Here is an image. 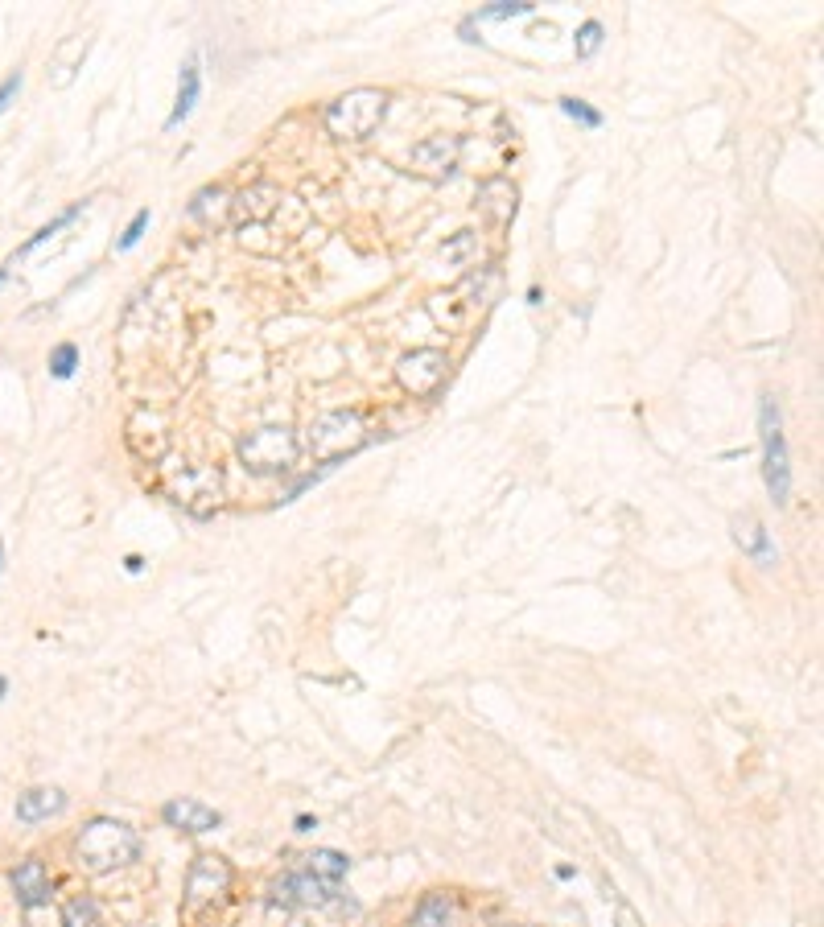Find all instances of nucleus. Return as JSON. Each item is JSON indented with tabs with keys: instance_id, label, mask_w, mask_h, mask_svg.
Returning <instances> with one entry per match:
<instances>
[{
	"instance_id": "obj_14",
	"label": "nucleus",
	"mask_w": 824,
	"mask_h": 927,
	"mask_svg": "<svg viewBox=\"0 0 824 927\" xmlns=\"http://www.w3.org/2000/svg\"><path fill=\"white\" fill-rule=\"evenodd\" d=\"M515 202H520V194H515V186L507 178H487L478 186V206H483V215L495 227H507L515 219Z\"/></svg>"
},
{
	"instance_id": "obj_29",
	"label": "nucleus",
	"mask_w": 824,
	"mask_h": 927,
	"mask_svg": "<svg viewBox=\"0 0 824 927\" xmlns=\"http://www.w3.org/2000/svg\"><path fill=\"white\" fill-rule=\"evenodd\" d=\"M21 83H25V79H21V71H13V75H9L5 83H0V116H5V112H9V103L17 99V91H21Z\"/></svg>"
},
{
	"instance_id": "obj_19",
	"label": "nucleus",
	"mask_w": 824,
	"mask_h": 927,
	"mask_svg": "<svg viewBox=\"0 0 824 927\" xmlns=\"http://www.w3.org/2000/svg\"><path fill=\"white\" fill-rule=\"evenodd\" d=\"M450 919H454L450 895H425L421 907L412 911V927H450Z\"/></svg>"
},
{
	"instance_id": "obj_15",
	"label": "nucleus",
	"mask_w": 824,
	"mask_h": 927,
	"mask_svg": "<svg viewBox=\"0 0 824 927\" xmlns=\"http://www.w3.org/2000/svg\"><path fill=\"white\" fill-rule=\"evenodd\" d=\"M734 540L746 557H754L759 565H775V544L767 536V528L754 520V515H742V520H734Z\"/></svg>"
},
{
	"instance_id": "obj_8",
	"label": "nucleus",
	"mask_w": 824,
	"mask_h": 927,
	"mask_svg": "<svg viewBox=\"0 0 824 927\" xmlns=\"http://www.w3.org/2000/svg\"><path fill=\"white\" fill-rule=\"evenodd\" d=\"M458 153H462V141L458 136H425L421 145H412V169H417L421 178L429 182H445L458 169Z\"/></svg>"
},
{
	"instance_id": "obj_30",
	"label": "nucleus",
	"mask_w": 824,
	"mask_h": 927,
	"mask_svg": "<svg viewBox=\"0 0 824 927\" xmlns=\"http://www.w3.org/2000/svg\"><path fill=\"white\" fill-rule=\"evenodd\" d=\"M618 927H643V923H639V915H635V907L618 903Z\"/></svg>"
},
{
	"instance_id": "obj_11",
	"label": "nucleus",
	"mask_w": 824,
	"mask_h": 927,
	"mask_svg": "<svg viewBox=\"0 0 824 927\" xmlns=\"http://www.w3.org/2000/svg\"><path fill=\"white\" fill-rule=\"evenodd\" d=\"M338 895V886L314 878V874H285L277 886H272V899L277 903H297V907H326Z\"/></svg>"
},
{
	"instance_id": "obj_12",
	"label": "nucleus",
	"mask_w": 824,
	"mask_h": 927,
	"mask_svg": "<svg viewBox=\"0 0 824 927\" xmlns=\"http://www.w3.org/2000/svg\"><path fill=\"white\" fill-rule=\"evenodd\" d=\"M9 882H13V895H17L21 911H38L50 903V874L42 866V857H25V862L9 874Z\"/></svg>"
},
{
	"instance_id": "obj_16",
	"label": "nucleus",
	"mask_w": 824,
	"mask_h": 927,
	"mask_svg": "<svg viewBox=\"0 0 824 927\" xmlns=\"http://www.w3.org/2000/svg\"><path fill=\"white\" fill-rule=\"evenodd\" d=\"M198 95H202V75H198V54H190L186 58V66H182V79H178V99H174V112H169V120H165V128H178L190 112H194V103H198Z\"/></svg>"
},
{
	"instance_id": "obj_2",
	"label": "nucleus",
	"mask_w": 824,
	"mask_h": 927,
	"mask_svg": "<svg viewBox=\"0 0 824 927\" xmlns=\"http://www.w3.org/2000/svg\"><path fill=\"white\" fill-rule=\"evenodd\" d=\"M388 112V95L380 87H355L326 108V128L338 141H367Z\"/></svg>"
},
{
	"instance_id": "obj_32",
	"label": "nucleus",
	"mask_w": 824,
	"mask_h": 927,
	"mask_svg": "<svg viewBox=\"0 0 824 927\" xmlns=\"http://www.w3.org/2000/svg\"><path fill=\"white\" fill-rule=\"evenodd\" d=\"M0 573H5V544H0Z\"/></svg>"
},
{
	"instance_id": "obj_3",
	"label": "nucleus",
	"mask_w": 824,
	"mask_h": 927,
	"mask_svg": "<svg viewBox=\"0 0 824 927\" xmlns=\"http://www.w3.org/2000/svg\"><path fill=\"white\" fill-rule=\"evenodd\" d=\"M367 445V421L359 412H347V408H334V412H322V417L309 425L305 433V450L314 454L318 462H338V458H351Z\"/></svg>"
},
{
	"instance_id": "obj_9",
	"label": "nucleus",
	"mask_w": 824,
	"mask_h": 927,
	"mask_svg": "<svg viewBox=\"0 0 824 927\" xmlns=\"http://www.w3.org/2000/svg\"><path fill=\"white\" fill-rule=\"evenodd\" d=\"M281 202H285V194L272 186V182H252L248 190H239L235 194V202H231V215L244 223V231L248 227H260V223H268L272 215L281 211Z\"/></svg>"
},
{
	"instance_id": "obj_18",
	"label": "nucleus",
	"mask_w": 824,
	"mask_h": 927,
	"mask_svg": "<svg viewBox=\"0 0 824 927\" xmlns=\"http://www.w3.org/2000/svg\"><path fill=\"white\" fill-rule=\"evenodd\" d=\"M227 211H231V202H227V190H223V186H206V190H198L194 202H190V215L202 219V223H223Z\"/></svg>"
},
{
	"instance_id": "obj_21",
	"label": "nucleus",
	"mask_w": 824,
	"mask_h": 927,
	"mask_svg": "<svg viewBox=\"0 0 824 927\" xmlns=\"http://www.w3.org/2000/svg\"><path fill=\"white\" fill-rule=\"evenodd\" d=\"M62 927H103L99 923V903L87 899V895L71 899V903L62 907Z\"/></svg>"
},
{
	"instance_id": "obj_28",
	"label": "nucleus",
	"mask_w": 824,
	"mask_h": 927,
	"mask_svg": "<svg viewBox=\"0 0 824 927\" xmlns=\"http://www.w3.org/2000/svg\"><path fill=\"white\" fill-rule=\"evenodd\" d=\"M470 248H474V231H458V239H454V244H445L441 256H445V260H462Z\"/></svg>"
},
{
	"instance_id": "obj_5",
	"label": "nucleus",
	"mask_w": 824,
	"mask_h": 927,
	"mask_svg": "<svg viewBox=\"0 0 824 927\" xmlns=\"http://www.w3.org/2000/svg\"><path fill=\"white\" fill-rule=\"evenodd\" d=\"M759 429H763V483L775 503H787L792 495V462H787V441L779 429V404L775 396H763L759 404Z\"/></svg>"
},
{
	"instance_id": "obj_20",
	"label": "nucleus",
	"mask_w": 824,
	"mask_h": 927,
	"mask_svg": "<svg viewBox=\"0 0 824 927\" xmlns=\"http://www.w3.org/2000/svg\"><path fill=\"white\" fill-rule=\"evenodd\" d=\"M347 870H351V862L338 849H314V853H309V874L330 882V886H338L342 878H347Z\"/></svg>"
},
{
	"instance_id": "obj_13",
	"label": "nucleus",
	"mask_w": 824,
	"mask_h": 927,
	"mask_svg": "<svg viewBox=\"0 0 824 927\" xmlns=\"http://www.w3.org/2000/svg\"><path fill=\"white\" fill-rule=\"evenodd\" d=\"M66 812V792L62 787H29V792L17 796V820L21 824H42L50 816Z\"/></svg>"
},
{
	"instance_id": "obj_6",
	"label": "nucleus",
	"mask_w": 824,
	"mask_h": 927,
	"mask_svg": "<svg viewBox=\"0 0 824 927\" xmlns=\"http://www.w3.org/2000/svg\"><path fill=\"white\" fill-rule=\"evenodd\" d=\"M445 351H433V347H421V351H408L400 363H396V380L408 396H433L445 380Z\"/></svg>"
},
{
	"instance_id": "obj_27",
	"label": "nucleus",
	"mask_w": 824,
	"mask_h": 927,
	"mask_svg": "<svg viewBox=\"0 0 824 927\" xmlns=\"http://www.w3.org/2000/svg\"><path fill=\"white\" fill-rule=\"evenodd\" d=\"M145 227H149V211H136V215H132V223H128V231L120 235V244H116V248H120V252H132L136 244H141Z\"/></svg>"
},
{
	"instance_id": "obj_10",
	"label": "nucleus",
	"mask_w": 824,
	"mask_h": 927,
	"mask_svg": "<svg viewBox=\"0 0 824 927\" xmlns=\"http://www.w3.org/2000/svg\"><path fill=\"white\" fill-rule=\"evenodd\" d=\"M161 820L169 824V829H178V833H215L223 816L211 808V804H202V800H190V796H178V800H169L161 808Z\"/></svg>"
},
{
	"instance_id": "obj_4",
	"label": "nucleus",
	"mask_w": 824,
	"mask_h": 927,
	"mask_svg": "<svg viewBox=\"0 0 824 927\" xmlns=\"http://www.w3.org/2000/svg\"><path fill=\"white\" fill-rule=\"evenodd\" d=\"M301 454V441L289 425H264L239 441V462L252 474H285Z\"/></svg>"
},
{
	"instance_id": "obj_26",
	"label": "nucleus",
	"mask_w": 824,
	"mask_h": 927,
	"mask_svg": "<svg viewBox=\"0 0 824 927\" xmlns=\"http://www.w3.org/2000/svg\"><path fill=\"white\" fill-rule=\"evenodd\" d=\"M79 215H83V202H79V206H71V211H62V215H58V219H54V223H50V227H42V231H38V235H33V239H29V244H25V248H21V252H17V256H29V252H33V248H42V244H46V239H50V235H54V231H62V227H66V223H75V219H79Z\"/></svg>"
},
{
	"instance_id": "obj_22",
	"label": "nucleus",
	"mask_w": 824,
	"mask_h": 927,
	"mask_svg": "<svg viewBox=\"0 0 824 927\" xmlns=\"http://www.w3.org/2000/svg\"><path fill=\"white\" fill-rule=\"evenodd\" d=\"M75 367H79V347H75V342H62V347L50 351V375H54V380H71Z\"/></svg>"
},
{
	"instance_id": "obj_23",
	"label": "nucleus",
	"mask_w": 824,
	"mask_h": 927,
	"mask_svg": "<svg viewBox=\"0 0 824 927\" xmlns=\"http://www.w3.org/2000/svg\"><path fill=\"white\" fill-rule=\"evenodd\" d=\"M561 112H565L569 120H577L581 128H602V112H594L586 99H573V95H565V99H561Z\"/></svg>"
},
{
	"instance_id": "obj_1",
	"label": "nucleus",
	"mask_w": 824,
	"mask_h": 927,
	"mask_svg": "<svg viewBox=\"0 0 824 927\" xmlns=\"http://www.w3.org/2000/svg\"><path fill=\"white\" fill-rule=\"evenodd\" d=\"M75 857L87 874H112V870L141 857V837H136V829H128L124 820L95 816L75 837Z\"/></svg>"
},
{
	"instance_id": "obj_31",
	"label": "nucleus",
	"mask_w": 824,
	"mask_h": 927,
	"mask_svg": "<svg viewBox=\"0 0 824 927\" xmlns=\"http://www.w3.org/2000/svg\"><path fill=\"white\" fill-rule=\"evenodd\" d=\"M5 693H9V680H5V676H0V701H5Z\"/></svg>"
},
{
	"instance_id": "obj_24",
	"label": "nucleus",
	"mask_w": 824,
	"mask_h": 927,
	"mask_svg": "<svg viewBox=\"0 0 824 927\" xmlns=\"http://www.w3.org/2000/svg\"><path fill=\"white\" fill-rule=\"evenodd\" d=\"M573 50H577V58H581V62L594 58V54L602 50V25H598V21H586V25H581V29H577Z\"/></svg>"
},
{
	"instance_id": "obj_25",
	"label": "nucleus",
	"mask_w": 824,
	"mask_h": 927,
	"mask_svg": "<svg viewBox=\"0 0 824 927\" xmlns=\"http://www.w3.org/2000/svg\"><path fill=\"white\" fill-rule=\"evenodd\" d=\"M532 5L528 0H499L491 9H478V21H511V17H528Z\"/></svg>"
},
{
	"instance_id": "obj_33",
	"label": "nucleus",
	"mask_w": 824,
	"mask_h": 927,
	"mask_svg": "<svg viewBox=\"0 0 824 927\" xmlns=\"http://www.w3.org/2000/svg\"><path fill=\"white\" fill-rule=\"evenodd\" d=\"M0 285H5V272H0Z\"/></svg>"
},
{
	"instance_id": "obj_17",
	"label": "nucleus",
	"mask_w": 824,
	"mask_h": 927,
	"mask_svg": "<svg viewBox=\"0 0 824 927\" xmlns=\"http://www.w3.org/2000/svg\"><path fill=\"white\" fill-rule=\"evenodd\" d=\"M178 499L174 503H186L198 511V499H219V470H186L178 478Z\"/></svg>"
},
{
	"instance_id": "obj_7",
	"label": "nucleus",
	"mask_w": 824,
	"mask_h": 927,
	"mask_svg": "<svg viewBox=\"0 0 824 927\" xmlns=\"http://www.w3.org/2000/svg\"><path fill=\"white\" fill-rule=\"evenodd\" d=\"M227 886H231V866L223 857H215V853L194 857V866L186 874V911H198L202 903L227 895Z\"/></svg>"
}]
</instances>
